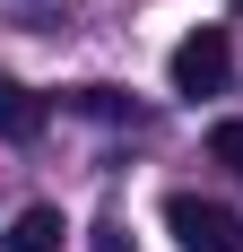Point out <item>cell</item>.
Returning <instances> with one entry per match:
<instances>
[{"instance_id": "obj_2", "label": "cell", "mask_w": 243, "mask_h": 252, "mask_svg": "<svg viewBox=\"0 0 243 252\" xmlns=\"http://www.w3.org/2000/svg\"><path fill=\"white\" fill-rule=\"evenodd\" d=\"M165 226L182 252H243V218L226 200H200V191H174L165 200Z\"/></svg>"}, {"instance_id": "obj_6", "label": "cell", "mask_w": 243, "mask_h": 252, "mask_svg": "<svg viewBox=\"0 0 243 252\" xmlns=\"http://www.w3.org/2000/svg\"><path fill=\"white\" fill-rule=\"evenodd\" d=\"M209 157H217V165H235V174H243V122H217V130H209Z\"/></svg>"}, {"instance_id": "obj_4", "label": "cell", "mask_w": 243, "mask_h": 252, "mask_svg": "<svg viewBox=\"0 0 243 252\" xmlns=\"http://www.w3.org/2000/svg\"><path fill=\"white\" fill-rule=\"evenodd\" d=\"M44 113H52V104L35 96V87L0 78V139H35V130H44Z\"/></svg>"}, {"instance_id": "obj_3", "label": "cell", "mask_w": 243, "mask_h": 252, "mask_svg": "<svg viewBox=\"0 0 243 252\" xmlns=\"http://www.w3.org/2000/svg\"><path fill=\"white\" fill-rule=\"evenodd\" d=\"M70 244V226H61V209H18V218H9V235H0V252H61Z\"/></svg>"}, {"instance_id": "obj_5", "label": "cell", "mask_w": 243, "mask_h": 252, "mask_svg": "<svg viewBox=\"0 0 243 252\" xmlns=\"http://www.w3.org/2000/svg\"><path fill=\"white\" fill-rule=\"evenodd\" d=\"M78 113H96V122H122V113H130V104H122V87H78Z\"/></svg>"}, {"instance_id": "obj_8", "label": "cell", "mask_w": 243, "mask_h": 252, "mask_svg": "<svg viewBox=\"0 0 243 252\" xmlns=\"http://www.w3.org/2000/svg\"><path fill=\"white\" fill-rule=\"evenodd\" d=\"M235 9H243V0H235Z\"/></svg>"}, {"instance_id": "obj_1", "label": "cell", "mask_w": 243, "mask_h": 252, "mask_svg": "<svg viewBox=\"0 0 243 252\" xmlns=\"http://www.w3.org/2000/svg\"><path fill=\"white\" fill-rule=\"evenodd\" d=\"M226 78H235V35H226V26H191V35H182V44H174V61H165V87L174 96H217Z\"/></svg>"}, {"instance_id": "obj_7", "label": "cell", "mask_w": 243, "mask_h": 252, "mask_svg": "<svg viewBox=\"0 0 243 252\" xmlns=\"http://www.w3.org/2000/svg\"><path fill=\"white\" fill-rule=\"evenodd\" d=\"M87 252H139V244H130L122 226H96V235H87Z\"/></svg>"}]
</instances>
